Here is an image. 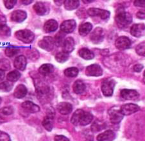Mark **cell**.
Masks as SVG:
<instances>
[{"label":"cell","instance_id":"cell-1","mask_svg":"<svg viewBox=\"0 0 145 141\" xmlns=\"http://www.w3.org/2000/svg\"><path fill=\"white\" fill-rule=\"evenodd\" d=\"M115 21L118 27L124 28L131 24L132 22V16L130 13L125 12L124 9L120 8L118 10L115 17Z\"/></svg>","mask_w":145,"mask_h":141},{"label":"cell","instance_id":"cell-2","mask_svg":"<svg viewBox=\"0 0 145 141\" xmlns=\"http://www.w3.org/2000/svg\"><path fill=\"white\" fill-rule=\"evenodd\" d=\"M16 38L24 43H31L35 38V35L32 31L29 30H21L16 32Z\"/></svg>","mask_w":145,"mask_h":141},{"label":"cell","instance_id":"cell-3","mask_svg":"<svg viewBox=\"0 0 145 141\" xmlns=\"http://www.w3.org/2000/svg\"><path fill=\"white\" fill-rule=\"evenodd\" d=\"M116 82L112 79H105L101 84V91L103 95L107 97H110L113 94Z\"/></svg>","mask_w":145,"mask_h":141},{"label":"cell","instance_id":"cell-4","mask_svg":"<svg viewBox=\"0 0 145 141\" xmlns=\"http://www.w3.org/2000/svg\"><path fill=\"white\" fill-rule=\"evenodd\" d=\"M110 122L113 124L120 123L123 118V114L121 112L120 108L117 106H113L108 112Z\"/></svg>","mask_w":145,"mask_h":141},{"label":"cell","instance_id":"cell-5","mask_svg":"<svg viewBox=\"0 0 145 141\" xmlns=\"http://www.w3.org/2000/svg\"><path fill=\"white\" fill-rule=\"evenodd\" d=\"M87 13L91 17H100L103 20H106L109 18L110 15L109 11L96 8H90L87 11Z\"/></svg>","mask_w":145,"mask_h":141},{"label":"cell","instance_id":"cell-6","mask_svg":"<svg viewBox=\"0 0 145 141\" xmlns=\"http://www.w3.org/2000/svg\"><path fill=\"white\" fill-rule=\"evenodd\" d=\"M103 39H104V32L103 28L101 27L96 28L90 35L91 42L95 44L101 43L103 40Z\"/></svg>","mask_w":145,"mask_h":141},{"label":"cell","instance_id":"cell-7","mask_svg":"<svg viewBox=\"0 0 145 141\" xmlns=\"http://www.w3.org/2000/svg\"><path fill=\"white\" fill-rule=\"evenodd\" d=\"M55 42L54 39L51 37H44L38 43L39 46L42 49L50 52L54 49Z\"/></svg>","mask_w":145,"mask_h":141},{"label":"cell","instance_id":"cell-8","mask_svg":"<svg viewBox=\"0 0 145 141\" xmlns=\"http://www.w3.org/2000/svg\"><path fill=\"white\" fill-rule=\"evenodd\" d=\"M115 46L119 50H127L131 46V41L127 37L121 36L118 37L116 40Z\"/></svg>","mask_w":145,"mask_h":141},{"label":"cell","instance_id":"cell-9","mask_svg":"<svg viewBox=\"0 0 145 141\" xmlns=\"http://www.w3.org/2000/svg\"><path fill=\"white\" fill-rule=\"evenodd\" d=\"M130 33L135 37H141L145 34V25L137 23L133 25L130 28Z\"/></svg>","mask_w":145,"mask_h":141},{"label":"cell","instance_id":"cell-10","mask_svg":"<svg viewBox=\"0 0 145 141\" xmlns=\"http://www.w3.org/2000/svg\"><path fill=\"white\" fill-rule=\"evenodd\" d=\"M86 74L89 76H100L103 74V70L98 64H92L87 67Z\"/></svg>","mask_w":145,"mask_h":141},{"label":"cell","instance_id":"cell-11","mask_svg":"<svg viewBox=\"0 0 145 141\" xmlns=\"http://www.w3.org/2000/svg\"><path fill=\"white\" fill-rule=\"evenodd\" d=\"M76 26V21L73 19L64 21L60 25V30L65 33H71L74 30Z\"/></svg>","mask_w":145,"mask_h":141},{"label":"cell","instance_id":"cell-12","mask_svg":"<svg viewBox=\"0 0 145 141\" xmlns=\"http://www.w3.org/2000/svg\"><path fill=\"white\" fill-rule=\"evenodd\" d=\"M139 106L136 104H125L121 107L120 110L123 116H130L139 110Z\"/></svg>","mask_w":145,"mask_h":141},{"label":"cell","instance_id":"cell-13","mask_svg":"<svg viewBox=\"0 0 145 141\" xmlns=\"http://www.w3.org/2000/svg\"><path fill=\"white\" fill-rule=\"evenodd\" d=\"M121 96L127 100H136L139 97V94L135 90L123 89L121 91Z\"/></svg>","mask_w":145,"mask_h":141},{"label":"cell","instance_id":"cell-14","mask_svg":"<svg viewBox=\"0 0 145 141\" xmlns=\"http://www.w3.org/2000/svg\"><path fill=\"white\" fill-rule=\"evenodd\" d=\"M26 18H27V14L26 12L21 10H18L12 13L10 19L12 21L16 23H21L25 21Z\"/></svg>","mask_w":145,"mask_h":141},{"label":"cell","instance_id":"cell-15","mask_svg":"<svg viewBox=\"0 0 145 141\" xmlns=\"http://www.w3.org/2000/svg\"><path fill=\"white\" fill-rule=\"evenodd\" d=\"M85 113V111L82 110V109H78L74 114H72V116L71 118V123L72 125L74 126H80L81 125V123L83 119V117Z\"/></svg>","mask_w":145,"mask_h":141},{"label":"cell","instance_id":"cell-16","mask_svg":"<svg viewBox=\"0 0 145 141\" xmlns=\"http://www.w3.org/2000/svg\"><path fill=\"white\" fill-rule=\"evenodd\" d=\"M74 40L72 37H67L65 39L64 42L62 43V48H63V52L66 53H69L72 52L74 49Z\"/></svg>","mask_w":145,"mask_h":141},{"label":"cell","instance_id":"cell-17","mask_svg":"<svg viewBox=\"0 0 145 141\" xmlns=\"http://www.w3.org/2000/svg\"><path fill=\"white\" fill-rule=\"evenodd\" d=\"M72 106L67 102H62L57 105V110L62 115H67L71 112Z\"/></svg>","mask_w":145,"mask_h":141},{"label":"cell","instance_id":"cell-18","mask_svg":"<svg viewBox=\"0 0 145 141\" xmlns=\"http://www.w3.org/2000/svg\"><path fill=\"white\" fill-rule=\"evenodd\" d=\"M33 9L39 16H44L47 14L49 9L46 5L43 2H37L33 6Z\"/></svg>","mask_w":145,"mask_h":141},{"label":"cell","instance_id":"cell-19","mask_svg":"<svg viewBox=\"0 0 145 141\" xmlns=\"http://www.w3.org/2000/svg\"><path fill=\"white\" fill-rule=\"evenodd\" d=\"M116 138V133L112 130H107L98 135V141H112Z\"/></svg>","mask_w":145,"mask_h":141},{"label":"cell","instance_id":"cell-20","mask_svg":"<svg viewBox=\"0 0 145 141\" xmlns=\"http://www.w3.org/2000/svg\"><path fill=\"white\" fill-rule=\"evenodd\" d=\"M52 112L51 111L50 113L45 117L42 122V126L48 132H51L53 129V119L54 118V113L52 114Z\"/></svg>","mask_w":145,"mask_h":141},{"label":"cell","instance_id":"cell-21","mask_svg":"<svg viewBox=\"0 0 145 141\" xmlns=\"http://www.w3.org/2000/svg\"><path fill=\"white\" fill-rule=\"evenodd\" d=\"M14 67H15L17 69L24 70L26 67L27 60H26V58L25 56L20 55L16 58L15 60H14Z\"/></svg>","mask_w":145,"mask_h":141},{"label":"cell","instance_id":"cell-22","mask_svg":"<svg viewBox=\"0 0 145 141\" xmlns=\"http://www.w3.org/2000/svg\"><path fill=\"white\" fill-rule=\"evenodd\" d=\"M21 106L25 110L30 113H36L39 111L40 108L37 104H35L32 101H25L21 104Z\"/></svg>","mask_w":145,"mask_h":141},{"label":"cell","instance_id":"cell-23","mask_svg":"<svg viewBox=\"0 0 145 141\" xmlns=\"http://www.w3.org/2000/svg\"><path fill=\"white\" fill-rule=\"evenodd\" d=\"M58 28L57 22L54 19H50L44 25V30L46 33H52L56 31Z\"/></svg>","mask_w":145,"mask_h":141},{"label":"cell","instance_id":"cell-24","mask_svg":"<svg viewBox=\"0 0 145 141\" xmlns=\"http://www.w3.org/2000/svg\"><path fill=\"white\" fill-rule=\"evenodd\" d=\"M26 94H27V89L23 84L19 85L14 92V96L18 99L23 98L26 95Z\"/></svg>","mask_w":145,"mask_h":141},{"label":"cell","instance_id":"cell-25","mask_svg":"<svg viewBox=\"0 0 145 141\" xmlns=\"http://www.w3.org/2000/svg\"><path fill=\"white\" fill-rule=\"evenodd\" d=\"M86 86L82 80H76L73 84L72 89L75 94H80L85 91Z\"/></svg>","mask_w":145,"mask_h":141},{"label":"cell","instance_id":"cell-26","mask_svg":"<svg viewBox=\"0 0 145 141\" xmlns=\"http://www.w3.org/2000/svg\"><path fill=\"white\" fill-rule=\"evenodd\" d=\"M92 28H93V25L90 23H82L78 28L80 35L82 36H86L88 35V33H90Z\"/></svg>","mask_w":145,"mask_h":141},{"label":"cell","instance_id":"cell-27","mask_svg":"<svg viewBox=\"0 0 145 141\" xmlns=\"http://www.w3.org/2000/svg\"><path fill=\"white\" fill-rule=\"evenodd\" d=\"M78 55L81 58L85 60H92L95 57V55L93 52L88 48H84L78 51Z\"/></svg>","mask_w":145,"mask_h":141},{"label":"cell","instance_id":"cell-28","mask_svg":"<svg viewBox=\"0 0 145 141\" xmlns=\"http://www.w3.org/2000/svg\"><path fill=\"white\" fill-rule=\"evenodd\" d=\"M54 67L52 64H45L39 67V72L40 74L43 75V76H46L52 73L54 71Z\"/></svg>","mask_w":145,"mask_h":141},{"label":"cell","instance_id":"cell-29","mask_svg":"<svg viewBox=\"0 0 145 141\" xmlns=\"http://www.w3.org/2000/svg\"><path fill=\"white\" fill-rule=\"evenodd\" d=\"M80 5V1L76 0H67L64 1V7L67 10H72L78 8Z\"/></svg>","mask_w":145,"mask_h":141},{"label":"cell","instance_id":"cell-30","mask_svg":"<svg viewBox=\"0 0 145 141\" xmlns=\"http://www.w3.org/2000/svg\"><path fill=\"white\" fill-rule=\"evenodd\" d=\"M11 34V30L6 25L0 26V39H5Z\"/></svg>","mask_w":145,"mask_h":141},{"label":"cell","instance_id":"cell-31","mask_svg":"<svg viewBox=\"0 0 145 141\" xmlns=\"http://www.w3.org/2000/svg\"><path fill=\"white\" fill-rule=\"evenodd\" d=\"M21 74L20 72L18 70H13V71L10 72L9 73L7 74V78L9 82H14L18 81V80L20 78Z\"/></svg>","mask_w":145,"mask_h":141},{"label":"cell","instance_id":"cell-32","mask_svg":"<svg viewBox=\"0 0 145 141\" xmlns=\"http://www.w3.org/2000/svg\"><path fill=\"white\" fill-rule=\"evenodd\" d=\"M105 128V123L103 122H101L100 121H95L91 126V130L94 132H100V131L103 130V129H104Z\"/></svg>","mask_w":145,"mask_h":141},{"label":"cell","instance_id":"cell-33","mask_svg":"<svg viewBox=\"0 0 145 141\" xmlns=\"http://www.w3.org/2000/svg\"><path fill=\"white\" fill-rule=\"evenodd\" d=\"M78 68L74 67H69L64 70V74L67 77L74 78L78 74Z\"/></svg>","mask_w":145,"mask_h":141},{"label":"cell","instance_id":"cell-34","mask_svg":"<svg viewBox=\"0 0 145 141\" xmlns=\"http://www.w3.org/2000/svg\"><path fill=\"white\" fill-rule=\"evenodd\" d=\"M93 119V114L88 112H85L83 117V119L81 123L80 126H86L90 124Z\"/></svg>","mask_w":145,"mask_h":141},{"label":"cell","instance_id":"cell-35","mask_svg":"<svg viewBox=\"0 0 145 141\" xmlns=\"http://www.w3.org/2000/svg\"><path fill=\"white\" fill-rule=\"evenodd\" d=\"M69 58V54L64 52H60L57 53L55 55V59L59 63H64L66 62Z\"/></svg>","mask_w":145,"mask_h":141},{"label":"cell","instance_id":"cell-36","mask_svg":"<svg viewBox=\"0 0 145 141\" xmlns=\"http://www.w3.org/2000/svg\"><path fill=\"white\" fill-rule=\"evenodd\" d=\"M19 52V48L13 47V46L7 48L5 50V55L8 57H12L18 54Z\"/></svg>","mask_w":145,"mask_h":141},{"label":"cell","instance_id":"cell-37","mask_svg":"<svg viewBox=\"0 0 145 141\" xmlns=\"http://www.w3.org/2000/svg\"><path fill=\"white\" fill-rule=\"evenodd\" d=\"M13 85L9 82H3L0 84V91L3 92H9L12 89Z\"/></svg>","mask_w":145,"mask_h":141},{"label":"cell","instance_id":"cell-38","mask_svg":"<svg viewBox=\"0 0 145 141\" xmlns=\"http://www.w3.org/2000/svg\"><path fill=\"white\" fill-rule=\"evenodd\" d=\"M136 52L139 55L145 57V41L139 44L136 46Z\"/></svg>","mask_w":145,"mask_h":141},{"label":"cell","instance_id":"cell-39","mask_svg":"<svg viewBox=\"0 0 145 141\" xmlns=\"http://www.w3.org/2000/svg\"><path fill=\"white\" fill-rule=\"evenodd\" d=\"M65 37V33L62 32V31H60V32L58 33L56 36H55V39L54 40L55 44H56V45L60 46V44L62 45V43H63V38Z\"/></svg>","mask_w":145,"mask_h":141},{"label":"cell","instance_id":"cell-40","mask_svg":"<svg viewBox=\"0 0 145 141\" xmlns=\"http://www.w3.org/2000/svg\"><path fill=\"white\" fill-rule=\"evenodd\" d=\"M10 67V62L8 60L3 58L0 60V69L3 70H8Z\"/></svg>","mask_w":145,"mask_h":141},{"label":"cell","instance_id":"cell-41","mask_svg":"<svg viewBox=\"0 0 145 141\" xmlns=\"http://www.w3.org/2000/svg\"><path fill=\"white\" fill-rule=\"evenodd\" d=\"M14 110L12 106H5V107H3L1 109L0 112L3 114V115L8 116L10 115V114H12Z\"/></svg>","mask_w":145,"mask_h":141},{"label":"cell","instance_id":"cell-42","mask_svg":"<svg viewBox=\"0 0 145 141\" xmlns=\"http://www.w3.org/2000/svg\"><path fill=\"white\" fill-rule=\"evenodd\" d=\"M39 52L37 50L35 49H32L30 50L29 52H28V57L30 59H37L39 58Z\"/></svg>","mask_w":145,"mask_h":141},{"label":"cell","instance_id":"cell-43","mask_svg":"<svg viewBox=\"0 0 145 141\" xmlns=\"http://www.w3.org/2000/svg\"><path fill=\"white\" fill-rule=\"evenodd\" d=\"M4 3L7 8L11 9L15 6L17 1H16V0H7V1H4Z\"/></svg>","mask_w":145,"mask_h":141},{"label":"cell","instance_id":"cell-44","mask_svg":"<svg viewBox=\"0 0 145 141\" xmlns=\"http://www.w3.org/2000/svg\"><path fill=\"white\" fill-rule=\"evenodd\" d=\"M0 141H11V139L7 133L0 131Z\"/></svg>","mask_w":145,"mask_h":141},{"label":"cell","instance_id":"cell-45","mask_svg":"<svg viewBox=\"0 0 145 141\" xmlns=\"http://www.w3.org/2000/svg\"><path fill=\"white\" fill-rule=\"evenodd\" d=\"M134 5L136 7L145 8V0H136L134 2Z\"/></svg>","mask_w":145,"mask_h":141},{"label":"cell","instance_id":"cell-46","mask_svg":"<svg viewBox=\"0 0 145 141\" xmlns=\"http://www.w3.org/2000/svg\"><path fill=\"white\" fill-rule=\"evenodd\" d=\"M55 141H69V140L65 136L56 135L55 137Z\"/></svg>","mask_w":145,"mask_h":141},{"label":"cell","instance_id":"cell-47","mask_svg":"<svg viewBox=\"0 0 145 141\" xmlns=\"http://www.w3.org/2000/svg\"><path fill=\"white\" fill-rule=\"evenodd\" d=\"M137 17L139 19H145V8L138 11L137 13Z\"/></svg>","mask_w":145,"mask_h":141},{"label":"cell","instance_id":"cell-48","mask_svg":"<svg viewBox=\"0 0 145 141\" xmlns=\"http://www.w3.org/2000/svg\"><path fill=\"white\" fill-rule=\"evenodd\" d=\"M144 66L142 64H136L134 66V70L135 72H139L141 71V70L143 69Z\"/></svg>","mask_w":145,"mask_h":141},{"label":"cell","instance_id":"cell-49","mask_svg":"<svg viewBox=\"0 0 145 141\" xmlns=\"http://www.w3.org/2000/svg\"><path fill=\"white\" fill-rule=\"evenodd\" d=\"M7 23V19L3 15H0V26H5Z\"/></svg>","mask_w":145,"mask_h":141},{"label":"cell","instance_id":"cell-50","mask_svg":"<svg viewBox=\"0 0 145 141\" xmlns=\"http://www.w3.org/2000/svg\"><path fill=\"white\" fill-rule=\"evenodd\" d=\"M5 78V71L3 70L0 69V81L2 80H3Z\"/></svg>","mask_w":145,"mask_h":141},{"label":"cell","instance_id":"cell-51","mask_svg":"<svg viewBox=\"0 0 145 141\" xmlns=\"http://www.w3.org/2000/svg\"><path fill=\"white\" fill-rule=\"evenodd\" d=\"M21 2H22V3L25 5H28V4H30L31 3H32V1H22Z\"/></svg>","mask_w":145,"mask_h":141},{"label":"cell","instance_id":"cell-52","mask_svg":"<svg viewBox=\"0 0 145 141\" xmlns=\"http://www.w3.org/2000/svg\"><path fill=\"white\" fill-rule=\"evenodd\" d=\"M5 122V120L2 117L0 116V123H3Z\"/></svg>","mask_w":145,"mask_h":141},{"label":"cell","instance_id":"cell-53","mask_svg":"<svg viewBox=\"0 0 145 141\" xmlns=\"http://www.w3.org/2000/svg\"><path fill=\"white\" fill-rule=\"evenodd\" d=\"M83 2H84L85 3H91V2H93V0H92V1H85V0H84Z\"/></svg>","mask_w":145,"mask_h":141},{"label":"cell","instance_id":"cell-54","mask_svg":"<svg viewBox=\"0 0 145 141\" xmlns=\"http://www.w3.org/2000/svg\"><path fill=\"white\" fill-rule=\"evenodd\" d=\"M143 81H144V82L145 83V70H144V74H143Z\"/></svg>","mask_w":145,"mask_h":141},{"label":"cell","instance_id":"cell-55","mask_svg":"<svg viewBox=\"0 0 145 141\" xmlns=\"http://www.w3.org/2000/svg\"><path fill=\"white\" fill-rule=\"evenodd\" d=\"M1 99L0 98V104H1Z\"/></svg>","mask_w":145,"mask_h":141}]
</instances>
